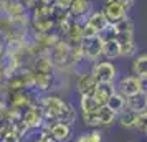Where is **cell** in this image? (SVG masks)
<instances>
[{
  "mask_svg": "<svg viewBox=\"0 0 147 142\" xmlns=\"http://www.w3.org/2000/svg\"><path fill=\"white\" fill-rule=\"evenodd\" d=\"M10 106H15V108H28V106H32V98L28 94L27 91H23V89H17L12 93L10 96Z\"/></svg>",
  "mask_w": 147,
  "mask_h": 142,
  "instance_id": "obj_12",
  "label": "cell"
},
{
  "mask_svg": "<svg viewBox=\"0 0 147 142\" xmlns=\"http://www.w3.org/2000/svg\"><path fill=\"white\" fill-rule=\"evenodd\" d=\"M91 8H93V3H91V0H71V3H69V15H73L74 18H78V17H88L89 12H91Z\"/></svg>",
  "mask_w": 147,
  "mask_h": 142,
  "instance_id": "obj_10",
  "label": "cell"
},
{
  "mask_svg": "<svg viewBox=\"0 0 147 142\" xmlns=\"http://www.w3.org/2000/svg\"><path fill=\"white\" fill-rule=\"evenodd\" d=\"M48 134L51 135L56 142H65L71 135V126L63 121H53L48 126Z\"/></svg>",
  "mask_w": 147,
  "mask_h": 142,
  "instance_id": "obj_6",
  "label": "cell"
},
{
  "mask_svg": "<svg viewBox=\"0 0 147 142\" xmlns=\"http://www.w3.org/2000/svg\"><path fill=\"white\" fill-rule=\"evenodd\" d=\"M74 142H89V139H88V134H80L76 139H74Z\"/></svg>",
  "mask_w": 147,
  "mask_h": 142,
  "instance_id": "obj_23",
  "label": "cell"
},
{
  "mask_svg": "<svg viewBox=\"0 0 147 142\" xmlns=\"http://www.w3.org/2000/svg\"><path fill=\"white\" fill-rule=\"evenodd\" d=\"M22 137L15 129V124H10V127L0 135V142H20Z\"/></svg>",
  "mask_w": 147,
  "mask_h": 142,
  "instance_id": "obj_18",
  "label": "cell"
},
{
  "mask_svg": "<svg viewBox=\"0 0 147 142\" xmlns=\"http://www.w3.org/2000/svg\"><path fill=\"white\" fill-rule=\"evenodd\" d=\"M114 91H116V83H114V84H99V83H98V88L94 89L93 98L99 102V106H102V104L107 102L109 96L113 94Z\"/></svg>",
  "mask_w": 147,
  "mask_h": 142,
  "instance_id": "obj_11",
  "label": "cell"
},
{
  "mask_svg": "<svg viewBox=\"0 0 147 142\" xmlns=\"http://www.w3.org/2000/svg\"><path fill=\"white\" fill-rule=\"evenodd\" d=\"M144 99H146V108H147V91H144Z\"/></svg>",
  "mask_w": 147,
  "mask_h": 142,
  "instance_id": "obj_24",
  "label": "cell"
},
{
  "mask_svg": "<svg viewBox=\"0 0 147 142\" xmlns=\"http://www.w3.org/2000/svg\"><path fill=\"white\" fill-rule=\"evenodd\" d=\"M88 139H89V142H102L104 141L102 132L98 131V129H93L91 132H88Z\"/></svg>",
  "mask_w": 147,
  "mask_h": 142,
  "instance_id": "obj_21",
  "label": "cell"
},
{
  "mask_svg": "<svg viewBox=\"0 0 147 142\" xmlns=\"http://www.w3.org/2000/svg\"><path fill=\"white\" fill-rule=\"evenodd\" d=\"M126 108L134 111V112H140V111L147 109L146 108V99H144V93H142V94H137V96H132V98H127Z\"/></svg>",
  "mask_w": 147,
  "mask_h": 142,
  "instance_id": "obj_17",
  "label": "cell"
},
{
  "mask_svg": "<svg viewBox=\"0 0 147 142\" xmlns=\"http://www.w3.org/2000/svg\"><path fill=\"white\" fill-rule=\"evenodd\" d=\"M102 36V35H101ZM102 56L104 60H117L121 58V51H119V41L116 36H102Z\"/></svg>",
  "mask_w": 147,
  "mask_h": 142,
  "instance_id": "obj_8",
  "label": "cell"
},
{
  "mask_svg": "<svg viewBox=\"0 0 147 142\" xmlns=\"http://www.w3.org/2000/svg\"><path fill=\"white\" fill-rule=\"evenodd\" d=\"M81 121L86 127H98L99 121H98V111L96 112H81Z\"/></svg>",
  "mask_w": 147,
  "mask_h": 142,
  "instance_id": "obj_20",
  "label": "cell"
},
{
  "mask_svg": "<svg viewBox=\"0 0 147 142\" xmlns=\"http://www.w3.org/2000/svg\"><path fill=\"white\" fill-rule=\"evenodd\" d=\"M51 61L53 66H56L58 69H66L71 68V45L66 40H60L53 45L51 48Z\"/></svg>",
  "mask_w": 147,
  "mask_h": 142,
  "instance_id": "obj_3",
  "label": "cell"
},
{
  "mask_svg": "<svg viewBox=\"0 0 147 142\" xmlns=\"http://www.w3.org/2000/svg\"><path fill=\"white\" fill-rule=\"evenodd\" d=\"M134 129H136L137 132H140V134H144V135L147 134V109L137 112V119H136Z\"/></svg>",
  "mask_w": 147,
  "mask_h": 142,
  "instance_id": "obj_19",
  "label": "cell"
},
{
  "mask_svg": "<svg viewBox=\"0 0 147 142\" xmlns=\"http://www.w3.org/2000/svg\"><path fill=\"white\" fill-rule=\"evenodd\" d=\"M116 91L121 93L124 98H132V96L142 94L146 91V81L137 78L136 75L119 76L116 79Z\"/></svg>",
  "mask_w": 147,
  "mask_h": 142,
  "instance_id": "obj_2",
  "label": "cell"
},
{
  "mask_svg": "<svg viewBox=\"0 0 147 142\" xmlns=\"http://www.w3.org/2000/svg\"><path fill=\"white\" fill-rule=\"evenodd\" d=\"M96 88H98V81H96V78L91 75V71H83V73L78 76V79H76V91H78L80 96L93 94Z\"/></svg>",
  "mask_w": 147,
  "mask_h": 142,
  "instance_id": "obj_5",
  "label": "cell"
},
{
  "mask_svg": "<svg viewBox=\"0 0 147 142\" xmlns=\"http://www.w3.org/2000/svg\"><path fill=\"white\" fill-rule=\"evenodd\" d=\"M99 109V102L93 98V94L80 96V111L81 112H96Z\"/></svg>",
  "mask_w": 147,
  "mask_h": 142,
  "instance_id": "obj_16",
  "label": "cell"
},
{
  "mask_svg": "<svg viewBox=\"0 0 147 142\" xmlns=\"http://www.w3.org/2000/svg\"><path fill=\"white\" fill-rule=\"evenodd\" d=\"M126 102H127V98H124V96L121 94V93H117V91H114L113 94L109 96V99H107V106L113 109L114 112H122L124 109H126Z\"/></svg>",
  "mask_w": 147,
  "mask_h": 142,
  "instance_id": "obj_15",
  "label": "cell"
},
{
  "mask_svg": "<svg viewBox=\"0 0 147 142\" xmlns=\"http://www.w3.org/2000/svg\"><path fill=\"white\" fill-rule=\"evenodd\" d=\"M136 119H137V112H134V111H131V109H124L122 112H119L117 114V124H119V127L122 129H134V126H136Z\"/></svg>",
  "mask_w": 147,
  "mask_h": 142,
  "instance_id": "obj_14",
  "label": "cell"
},
{
  "mask_svg": "<svg viewBox=\"0 0 147 142\" xmlns=\"http://www.w3.org/2000/svg\"><path fill=\"white\" fill-rule=\"evenodd\" d=\"M146 139H147V134H146Z\"/></svg>",
  "mask_w": 147,
  "mask_h": 142,
  "instance_id": "obj_26",
  "label": "cell"
},
{
  "mask_svg": "<svg viewBox=\"0 0 147 142\" xmlns=\"http://www.w3.org/2000/svg\"><path fill=\"white\" fill-rule=\"evenodd\" d=\"M104 2H116V3H119L122 7L126 8L127 12L134 7V3H136V0H104Z\"/></svg>",
  "mask_w": 147,
  "mask_h": 142,
  "instance_id": "obj_22",
  "label": "cell"
},
{
  "mask_svg": "<svg viewBox=\"0 0 147 142\" xmlns=\"http://www.w3.org/2000/svg\"><path fill=\"white\" fill-rule=\"evenodd\" d=\"M89 71L99 84H114L116 79L119 78V68L111 60L94 61V63H91Z\"/></svg>",
  "mask_w": 147,
  "mask_h": 142,
  "instance_id": "obj_1",
  "label": "cell"
},
{
  "mask_svg": "<svg viewBox=\"0 0 147 142\" xmlns=\"http://www.w3.org/2000/svg\"><path fill=\"white\" fill-rule=\"evenodd\" d=\"M146 91H147V81H146Z\"/></svg>",
  "mask_w": 147,
  "mask_h": 142,
  "instance_id": "obj_25",
  "label": "cell"
},
{
  "mask_svg": "<svg viewBox=\"0 0 147 142\" xmlns=\"http://www.w3.org/2000/svg\"><path fill=\"white\" fill-rule=\"evenodd\" d=\"M116 119H117V112H114L107 104L99 106V109H98V121H99V126H111V124L116 122Z\"/></svg>",
  "mask_w": 147,
  "mask_h": 142,
  "instance_id": "obj_13",
  "label": "cell"
},
{
  "mask_svg": "<svg viewBox=\"0 0 147 142\" xmlns=\"http://www.w3.org/2000/svg\"><path fill=\"white\" fill-rule=\"evenodd\" d=\"M102 13L106 15V18L109 23H116V22L122 20L129 12L126 8L116 3V2H104V7H102Z\"/></svg>",
  "mask_w": 147,
  "mask_h": 142,
  "instance_id": "obj_7",
  "label": "cell"
},
{
  "mask_svg": "<svg viewBox=\"0 0 147 142\" xmlns=\"http://www.w3.org/2000/svg\"><path fill=\"white\" fill-rule=\"evenodd\" d=\"M102 36L96 35V36H88L81 40V50L84 55V60L89 61V65L94 61L99 60V56H102Z\"/></svg>",
  "mask_w": 147,
  "mask_h": 142,
  "instance_id": "obj_4",
  "label": "cell"
},
{
  "mask_svg": "<svg viewBox=\"0 0 147 142\" xmlns=\"http://www.w3.org/2000/svg\"><path fill=\"white\" fill-rule=\"evenodd\" d=\"M131 71H132V75H136L137 78L147 81V51L136 55V56L132 58Z\"/></svg>",
  "mask_w": 147,
  "mask_h": 142,
  "instance_id": "obj_9",
  "label": "cell"
}]
</instances>
